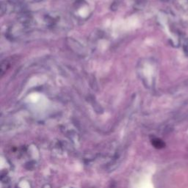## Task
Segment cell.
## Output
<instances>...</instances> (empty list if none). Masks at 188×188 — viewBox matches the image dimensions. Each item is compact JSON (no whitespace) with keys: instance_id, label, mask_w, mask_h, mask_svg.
<instances>
[{"instance_id":"cell-1","label":"cell","mask_w":188,"mask_h":188,"mask_svg":"<svg viewBox=\"0 0 188 188\" xmlns=\"http://www.w3.org/2000/svg\"><path fill=\"white\" fill-rule=\"evenodd\" d=\"M151 143H152L154 147L156 148V149H163V148L165 146V143H164L163 141H162L161 139H159V138L153 139L152 141H151Z\"/></svg>"}]
</instances>
